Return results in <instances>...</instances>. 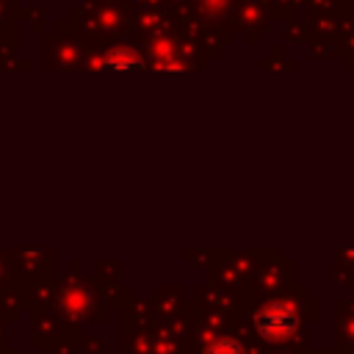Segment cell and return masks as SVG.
Returning a JSON list of instances; mask_svg holds the SVG:
<instances>
[{"label": "cell", "instance_id": "obj_1", "mask_svg": "<svg viewBox=\"0 0 354 354\" xmlns=\"http://www.w3.org/2000/svg\"><path fill=\"white\" fill-rule=\"evenodd\" d=\"M260 329L263 335L268 337H277V335H290L293 324H296V315L290 307H268L263 315H260Z\"/></svg>", "mask_w": 354, "mask_h": 354}]
</instances>
